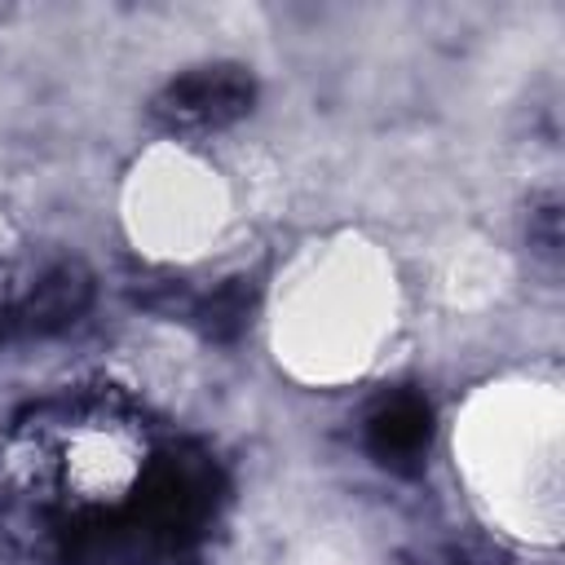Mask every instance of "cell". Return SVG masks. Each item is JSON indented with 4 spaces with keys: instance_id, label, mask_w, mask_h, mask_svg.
<instances>
[{
    "instance_id": "5b68a950",
    "label": "cell",
    "mask_w": 565,
    "mask_h": 565,
    "mask_svg": "<svg viewBox=\"0 0 565 565\" xmlns=\"http://www.w3.org/2000/svg\"><path fill=\"white\" fill-rule=\"evenodd\" d=\"M530 243H539V252L547 260H556V252H561V212H556V199H547L530 216Z\"/></svg>"
},
{
    "instance_id": "277c9868",
    "label": "cell",
    "mask_w": 565,
    "mask_h": 565,
    "mask_svg": "<svg viewBox=\"0 0 565 565\" xmlns=\"http://www.w3.org/2000/svg\"><path fill=\"white\" fill-rule=\"evenodd\" d=\"M252 309H256V287H252V278H225V282H216L207 296L194 300L190 318H194V327H199L207 340L230 344V340H238V335L247 331Z\"/></svg>"
},
{
    "instance_id": "8992f818",
    "label": "cell",
    "mask_w": 565,
    "mask_h": 565,
    "mask_svg": "<svg viewBox=\"0 0 565 565\" xmlns=\"http://www.w3.org/2000/svg\"><path fill=\"white\" fill-rule=\"evenodd\" d=\"M441 565H472V561H463V556H450V561H441Z\"/></svg>"
},
{
    "instance_id": "6da1fadb",
    "label": "cell",
    "mask_w": 565,
    "mask_h": 565,
    "mask_svg": "<svg viewBox=\"0 0 565 565\" xmlns=\"http://www.w3.org/2000/svg\"><path fill=\"white\" fill-rule=\"evenodd\" d=\"M256 97H260V84H256L252 66L203 62V66L172 75L154 93L150 115L172 132H212V128H230V124L247 119Z\"/></svg>"
},
{
    "instance_id": "7a4b0ae2",
    "label": "cell",
    "mask_w": 565,
    "mask_h": 565,
    "mask_svg": "<svg viewBox=\"0 0 565 565\" xmlns=\"http://www.w3.org/2000/svg\"><path fill=\"white\" fill-rule=\"evenodd\" d=\"M433 406L419 388H388L384 397L371 402V411L362 415V446L366 455L402 477H415L428 463L433 450Z\"/></svg>"
},
{
    "instance_id": "3957f363",
    "label": "cell",
    "mask_w": 565,
    "mask_h": 565,
    "mask_svg": "<svg viewBox=\"0 0 565 565\" xmlns=\"http://www.w3.org/2000/svg\"><path fill=\"white\" fill-rule=\"evenodd\" d=\"M93 305V274L79 260H62L9 309H0V340H44L75 327Z\"/></svg>"
}]
</instances>
